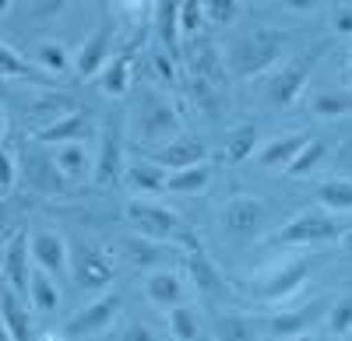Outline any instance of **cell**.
Listing matches in <instances>:
<instances>
[{
  "label": "cell",
  "instance_id": "6da1fadb",
  "mask_svg": "<svg viewBox=\"0 0 352 341\" xmlns=\"http://www.w3.org/2000/svg\"><path fill=\"white\" fill-rule=\"evenodd\" d=\"M292 32L275 25H257L250 32H243L236 43L229 46V71L236 74L240 81H250L257 74H268L285 60V49H289Z\"/></svg>",
  "mask_w": 352,
  "mask_h": 341
},
{
  "label": "cell",
  "instance_id": "7a4b0ae2",
  "mask_svg": "<svg viewBox=\"0 0 352 341\" xmlns=\"http://www.w3.org/2000/svg\"><path fill=\"white\" fill-rule=\"evenodd\" d=\"M331 46H335V39H324V43H314L310 49H300L296 56H285V60L268 74V81H264V99L275 109H292L303 99L310 74L331 53Z\"/></svg>",
  "mask_w": 352,
  "mask_h": 341
},
{
  "label": "cell",
  "instance_id": "3957f363",
  "mask_svg": "<svg viewBox=\"0 0 352 341\" xmlns=\"http://www.w3.org/2000/svg\"><path fill=\"white\" fill-rule=\"evenodd\" d=\"M317 261H320L317 253L285 257V261H278V264H272V268L257 271L254 278L240 281V289H243L250 299H257V303H282V299L296 296V292L307 285V278L314 274Z\"/></svg>",
  "mask_w": 352,
  "mask_h": 341
},
{
  "label": "cell",
  "instance_id": "277c9868",
  "mask_svg": "<svg viewBox=\"0 0 352 341\" xmlns=\"http://www.w3.org/2000/svg\"><path fill=\"white\" fill-rule=\"evenodd\" d=\"M184 64L190 74V89L197 106L219 109L226 99V56L212 39H190V53H184Z\"/></svg>",
  "mask_w": 352,
  "mask_h": 341
},
{
  "label": "cell",
  "instance_id": "5b68a950",
  "mask_svg": "<svg viewBox=\"0 0 352 341\" xmlns=\"http://www.w3.org/2000/svg\"><path fill=\"white\" fill-rule=\"evenodd\" d=\"M124 218L134 225V233L144 236V239L173 243V246H180V250H187L190 243H197V236L184 225V218L176 215V211H169L166 204L134 197V201H127V208H124Z\"/></svg>",
  "mask_w": 352,
  "mask_h": 341
},
{
  "label": "cell",
  "instance_id": "8992f818",
  "mask_svg": "<svg viewBox=\"0 0 352 341\" xmlns=\"http://www.w3.org/2000/svg\"><path fill=\"white\" fill-rule=\"evenodd\" d=\"M349 233V225L324 211V208H307L300 215H292L289 222L278 225V233L272 236L275 246H303V250H314V246H324V243H338L342 236Z\"/></svg>",
  "mask_w": 352,
  "mask_h": 341
},
{
  "label": "cell",
  "instance_id": "52a82bcc",
  "mask_svg": "<svg viewBox=\"0 0 352 341\" xmlns=\"http://www.w3.org/2000/svg\"><path fill=\"white\" fill-rule=\"evenodd\" d=\"M124 169H127V124L124 117H106L99 124V148L92 158V180L96 187H116L124 180Z\"/></svg>",
  "mask_w": 352,
  "mask_h": 341
},
{
  "label": "cell",
  "instance_id": "ba28073f",
  "mask_svg": "<svg viewBox=\"0 0 352 341\" xmlns=\"http://www.w3.org/2000/svg\"><path fill=\"white\" fill-rule=\"evenodd\" d=\"M176 134H180V109L169 102V95L148 92L138 106V137L148 148H159Z\"/></svg>",
  "mask_w": 352,
  "mask_h": 341
},
{
  "label": "cell",
  "instance_id": "9c48e42d",
  "mask_svg": "<svg viewBox=\"0 0 352 341\" xmlns=\"http://www.w3.org/2000/svg\"><path fill=\"white\" fill-rule=\"evenodd\" d=\"M120 303L124 299L116 296V292H106V296L92 299L88 306L74 309V314L60 324V338L64 341H81V338H96V334L109 331L113 320H116V314H120Z\"/></svg>",
  "mask_w": 352,
  "mask_h": 341
},
{
  "label": "cell",
  "instance_id": "30bf717a",
  "mask_svg": "<svg viewBox=\"0 0 352 341\" xmlns=\"http://www.w3.org/2000/svg\"><path fill=\"white\" fill-rule=\"evenodd\" d=\"M71 274L81 289L88 292H99L106 289L109 281L116 278V264H113V253L99 243H78L71 246Z\"/></svg>",
  "mask_w": 352,
  "mask_h": 341
},
{
  "label": "cell",
  "instance_id": "8fae6325",
  "mask_svg": "<svg viewBox=\"0 0 352 341\" xmlns=\"http://www.w3.org/2000/svg\"><path fill=\"white\" fill-rule=\"evenodd\" d=\"M113 36H116V21H113V14L109 11H102V18H99V25L92 28V36H88L78 49H74V56H71V71L78 74V78H99V71L113 60Z\"/></svg>",
  "mask_w": 352,
  "mask_h": 341
},
{
  "label": "cell",
  "instance_id": "7c38bea8",
  "mask_svg": "<svg viewBox=\"0 0 352 341\" xmlns=\"http://www.w3.org/2000/svg\"><path fill=\"white\" fill-rule=\"evenodd\" d=\"M219 222H222V233H229L232 239H254V236L264 233V225H268V204H264L261 197L236 193L226 201Z\"/></svg>",
  "mask_w": 352,
  "mask_h": 341
},
{
  "label": "cell",
  "instance_id": "4fadbf2b",
  "mask_svg": "<svg viewBox=\"0 0 352 341\" xmlns=\"http://www.w3.org/2000/svg\"><path fill=\"white\" fill-rule=\"evenodd\" d=\"M28 257H32V268L43 271V274H56L64 278L71 271V246L60 233L53 229H36L32 236H28Z\"/></svg>",
  "mask_w": 352,
  "mask_h": 341
},
{
  "label": "cell",
  "instance_id": "5bb4252c",
  "mask_svg": "<svg viewBox=\"0 0 352 341\" xmlns=\"http://www.w3.org/2000/svg\"><path fill=\"white\" fill-rule=\"evenodd\" d=\"M144 158L155 162L159 169H166V173H176V169L208 162V148H204V141L194 137V134H176L173 141H166V145L148 148V155H144Z\"/></svg>",
  "mask_w": 352,
  "mask_h": 341
},
{
  "label": "cell",
  "instance_id": "9a60e30c",
  "mask_svg": "<svg viewBox=\"0 0 352 341\" xmlns=\"http://www.w3.org/2000/svg\"><path fill=\"white\" fill-rule=\"evenodd\" d=\"M88 137H99V120L92 109H74L71 117L32 134L36 145H85Z\"/></svg>",
  "mask_w": 352,
  "mask_h": 341
},
{
  "label": "cell",
  "instance_id": "2e32d148",
  "mask_svg": "<svg viewBox=\"0 0 352 341\" xmlns=\"http://www.w3.org/2000/svg\"><path fill=\"white\" fill-rule=\"evenodd\" d=\"M180 261H184V271H187V278L194 281V289L201 292V296H222L226 292V278L219 274V268H215V261L204 253V246H201V239L197 243H190L184 253H180Z\"/></svg>",
  "mask_w": 352,
  "mask_h": 341
},
{
  "label": "cell",
  "instance_id": "e0dca14e",
  "mask_svg": "<svg viewBox=\"0 0 352 341\" xmlns=\"http://www.w3.org/2000/svg\"><path fill=\"white\" fill-rule=\"evenodd\" d=\"M25 187L32 193H39V197H56V193L67 190V183H64L60 173H56L50 152H43V148L25 152Z\"/></svg>",
  "mask_w": 352,
  "mask_h": 341
},
{
  "label": "cell",
  "instance_id": "ac0fdd59",
  "mask_svg": "<svg viewBox=\"0 0 352 341\" xmlns=\"http://www.w3.org/2000/svg\"><path fill=\"white\" fill-rule=\"evenodd\" d=\"M152 28L159 36V49L166 56H173L176 64H184V36H180V4L162 0L152 4Z\"/></svg>",
  "mask_w": 352,
  "mask_h": 341
},
{
  "label": "cell",
  "instance_id": "d6986e66",
  "mask_svg": "<svg viewBox=\"0 0 352 341\" xmlns=\"http://www.w3.org/2000/svg\"><path fill=\"white\" fill-rule=\"evenodd\" d=\"M320 314H328V303L324 299H317L310 306H300V309H285V314H272L268 320H264V331L275 334V338H296V334H310L314 320Z\"/></svg>",
  "mask_w": 352,
  "mask_h": 341
},
{
  "label": "cell",
  "instance_id": "ffe728a7",
  "mask_svg": "<svg viewBox=\"0 0 352 341\" xmlns=\"http://www.w3.org/2000/svg\"><path fill=\"white\" fill-rule=\"evenodd\" d=\"M4 285H11L14 292H28V281H32V257H28V236L14 233L4 246Z\"/></svg>",
  "mask_w": 352,
  "mask_h": 341
},
{
  "label": "cell",
  "instance_id": "44dd1931",
  "mask_svg": "<svg viewBox=\"0 0 352 341\" xmlns=\"http://www.w3.org/2000/svg\"><path fill=\"white\" fill-rule=\"evenodd\" d=\"M310 141V134L303 130H292V134H282V137H272V141H264V145L254 152V162L261 169H285L292 158L300 155V148Z\"/></svg>",
  "mask_w": 352,
  "mask_h": 341
},
{
  "label": "cell",
  "instance_id": "7402d4cb",
  "mask_svg": "<svg viewBox=\"0 0 352 341\" xmlns=\"http://www.w3.org/2000/svg\"><path fill=\"white\" fill-rule=\"evenodd\" d=\"M0 324L8 327V334L14 341H36L32 314H28V306L21 303V296L11 285H0Z\"/></svg>",
  "mask_w": 352,
  "mask_h": 341
},
{
  "label": "cell",
  "instance_id": "603a6c76",
  "mask_svg": "<svg viewBox=\"0 0 352 341\" xmlns=\"http://www.w3.org/2000/svg\"><path fill=\"white\" fill-rule=\"evenodd\" d=\"M120 250H124V257L131 264H138V268H155V264L173 261V257H180V253H184L180 246H173V243H155V239H144L138 233L124 236Z\"/></svg>",
  "mask_w": 352,
  "mask_h": 341
},
{
  "label": "cell",
  "instance_id": "cb8c5ba5",
  "mask_svg": "<svg viewBox=\"0 0 352 341\" xmlns=\"http://www.w3.org/2000/svg\"><path fill=\"white\" fill-rule=\"evenodd\" d=\"M99 92L109 95V99H124L131 92V81H134V46H127L120 56H113V60L99 71Z\"/></svg>",
  "mask_w": 352,
  "mask_h": 341
},
{
  "label": "cell",
  "instance_id": "d4e9b609",
  "mask_svg": "<svg viewBox=\"0 0 352 341\" xmlns=\"http://www.w3.org/2000/svg\"><path fill=\"white\" fill-rule=\"evenodd\" d=\"M74 109H81L78 106V99L74 95H56V92H43L32 106H28V124H32V134L36 130H46V127H53L56 120H64V117H71Z\"/></svg>",
  "mask_w": 352,
  "mask_h": 341
},
{
  "label": "cell",
  "instance_id": "484cf974",
  "mask_svg": "<svg viewBox=\"0 0 352 341\" xmlns=\"http://www.w3.org/2000/svg\"><path fill=\"white\" fill-rule=\"evenodd\" d=\"M166 169H159L155 162H148V158H138V162H127V169H124V183L141 197V201H152L155 193H162L166 190Z\"/></svg>",
  "mask_w": 352,
  "mask_h": 341
},
{
  "label": "cell",
  "instance_id": "4316f807",
  "mask_svg": "<svg viewBox=\"0 0 352 341\" xmlns=\"http://www.w3.org/2000/svg\"><path fill=\"white\" fill-rule=\"evenodd\" d=\"M144 296H148L155 306H162V309H173V306L184 303L187 289H184V278L180 274L162 268V271H152L148 278H144Z\"/></svg>",
  "mask_w": 352,
  "mask_h": 341
},
{
  "label": "cell",
  "instance_id": "83f0119b",
  "mask_svg": "<svg viewBox=\"0 0 352 341\" xmlns=\"http://www.w3.org/2000/svg\"><path fill=\"white\" fill-rule=\"evenodd\" d=\"M53 165H56V173L64 176V183H81L92 176V155H88L85 145H56L53 152Z\"/></svg>",
  "mask_w": 352,
  "mask_h": 341
},
{
  "label": "cell",
  "instance_id": "f1b7e54d",
  "mask_svg": "<svg viewBox=\"0 0 352 341\" xmlns=\"http://www.w3.org/2000/svg\"><path fill=\"white\" fill-rule=\"evenodd\" d=\"M310 113L320 120H349L352 117V89H320L310 95Z\"/></svg>",
  "mask_w": 352,
  "mask_h": 341
},
{
  "label": "cell",
  "instance_id": "f546056e",
  "mask_svg": "<svg viewBox=\"0 0 352 341\" xmlns=\"http://www.w3.org/2000/svg\"><path fill=\"white\" fill-rule=\"evenodd\" d=\"M257 148H261V130H257V124H240V127L226 130V137H222L226 162H247V158H254Z\"/></svg>",
  "mask_w": 352,
  "mask_h": 341
},
{
  "label": "cell",
  "instance_id": "4dcf8cb0",
  "mask_svg": "<svg viewBox=\"0 0 352 341\" xmlns=\"http://www.w3.org/2000/svg\"><path fill=\"white\" fill-rule=\"evenodd\" d=\"M314 193H317V204L324 211H331V215H349L352 211V180H345V176L317 183Z\"/></svg>",
  "mask_w": 352,
  "mask_h": 341
},
{
  "label": "cell",
  "instance_id": "1f68e13d",
  "mask_svg": "<svg viewBox=\"0 0 352 341\" xmlns=\"http://www.w3.org/2000/svg\"><path fill=\"white\" fill-rule=\"evenodd\" d=\"M212 341H261V331L243 314H222L212 324Z\"/></svg>",
  "mask_w": 352,
  "mask_h": 341
},
{
  "label": "cell",
  "instance_id": "d6a6232c",
  "mask_svg": "<svg viewBox=\"0 0 352 341\" xmlns=\"http://www.w3.org/2000/svg\"><path fill=\"white\" fill-rule=\"evenodd\" d=\"M324 158H328V145L320 137H310L307 145L300 148V155L285 165V176L289 180H307V176H314L317 169L324 165Z\"/></svg>",
  "mask_w": 352,
  "mask_h": 341
},
{
  "label": "cell",
  "instance_id": "836d02e7",
  "mask_svg": "<svg viewBox=\"0 0 352 341\" xmlns=\"http://www.w3.org/2000/svg\"><path fill=\"white\" fill-rule=\"evenodd\" d=\"M4 78H18V81H39V84H46V81H53V78H46L36 64H28L25 56L14 49V46H8V43H0V81Z\"/></svg>",
  "mask_w": 352,
  "mask_h": 341
},
{
  "label": "cell",
  "instance_id": "e575fe53",
  "mask_svg": "<svg viewBox=\"0 0 352 341\" xmlns=\"http://www.w3.org/2000/svg\"><path fill=\"white\" fill-rule=\"evenodd\" d=\"M208 183H212V165L208 162L176 169V173L166 176V190L169 193H201V190H208Z\"/></svg>",
  "mask_w": 352,
  "mask_h": 341
},
{
  "label": "cell",
  "instance_id": "d590c367",
  "mask_svg": "<svg viewBox=\"0 0 352 341\" xmlns=\"http://www.w3.org/2000/svg\"><path fill=\"white\" fill-rule=\"evenodd\" d=\"M28 299H32V309L36 314H56V306H60V289H56V281L43 271L32 268V281H28Z\"/></svg>",
  "mask_w": 352,
  "mask_h": 341
},
{
  "label": "cell",
  "instance_id": "8d00e7d4",
  "mask_svg": "<svg viewBox=\"0 0 352 341\" xmlns=\"http://www.w3.org/2000/svg\"><path fill=\"white\" fill-rule=\"evenodd\" d=\"M166 314H169L166 320H169L173 341H197V338H201V314H197V306L180 303V306L166 309Z\"/></svg>",
  "mask_w": 352,
  "mask_h": 341
},
{
  "label": "cell",
  "instance_id": "74e56055",
  "mask_svg": "<svg viewBox=\"0 0 352 341\" xmlns=\"http://www.w3.org/2000/svg\"><path fill=\"white\" fill-rule=\"evenodd\" d=\"M32 64H36L46 78H64V74L71 71V53H67V46H60V43H39Z\"/></svg>",
  "mask_w": 352,
  "mask_h": 341
},
{
  "label": "cell",
  "instance_id": "f35d334b",
  "mask_svg": "<svg viewBox=\"0 0 352 341\" xmlns=\"http://www.w3.org/2000/svg\"><path fill=\"white\" fill-rule=\"evenodd\" d=\"M324 324H328V334H331V338H345V334L352 331V292L342 296V299H335V303L328 306Z\"/></svg>",
  "mask_w": 352,
  "mask_h": 341
},
{
  "label": "cell",
  "instance_id": "ab89813d",
  "mask_svg": "<svg viewBox=\"0 0 352 341\" xmlns=\"http://www.w3.org/2000/svg\"><path fill=\"white\" fill-rule=\"evenodd\" d=\"M204 0H184L180 4V36L197 39V32L204 28Z\"/></svg>",
  "mask_w": 352,
  "mask_h": 341
},
{
  "label": "cell",
  "instance_id": "60d3db41",
  "mask_svg": "<svg viewBox=\"0 0 352 341\" xmlns=\"http://www.w3.org/2000/svg\"><path fill=\"white\" fill-rule=\"evenodd\" d=\"M240 8L243 4H236V0H204V18L219 28H226L240 18Z\"/></svg>",
  "mask_w": 352,
  "mask_h": 341
},
{
  "label": "cell",
  "instance_id": "b9f144b4",
  "mask_svg": "<svg viewBox=\"0 0 352 341\" xmlns=\"http://www.w3.org/2000/svg\"><path fill=\"white\" fill-rule=\"evenodd\" d=\"M152 71H155V78L166 84V89H180V64H176L173 56H166L162 49L152 53Z\"/></svg>",
  "mask_w": 352,
  "mask_h": 341
},
{
  "label": "cell",
  "instance_id": "7bdbcfd3",
  "mask_svg": "<svg viewBox=\"0 0 352 341\" xmlns=\"http://www.w3.org/2000/svg\"><path fill=\"white\" fill-rule=\"evenodd\" d=\"M14 183H18V162L11 152L0 148V197H8L14 190Z\"/></svg>",
  "mask_w": 352,
  "mask_h": 341
},
{
  "label": "cell",
  "instance_id": "ee69618b",
  "mask_svg": "<svg viewBox=\"0 0 352 341\" xmlns=\"http://www.w3.org/2000/svg\"><path fill=\"white\" fill-rule=\"evenodd\" d=\"M116 341H159V338L152 334V327H144L141 320H127L120 327V334H116Z\"/></svg>",
  "mask_w": 352,
  "mask_h": 341
},
{
  "label": "cell",
  "instance_id": "f6af8a7d",
  "mask_svg": "<svg viewBox=\"0 0 352 341\" xmlns=\"http://www.w3.org/2000/svg\"><path fill=\"white\" fill-rule=\"evenodd\" d=\"M64 8H67L64 0H46V4H28V14L32 18H56Z\"/></svg>",
  "mask_w": 352,
  "mask_h": 341
},
{
  "label": "cell",
  "instance_id": "bcb514c9",
  "mask_svg": "<svg viewBox=\"0 0 352 341\" xmlns=\"http://www.w3.org/2000/svg\"><path fill=\"white\" fill-rule=\"evenodd\" d=\"M335 32L338 36H352V4L335 8Z\"/></svg>",
  "mask_w": 352,
  "mask_h": 341
},
{
  "label": "cell",
  "instance_id": "7dc6e473",
  "mask_svg": "<svg viewBox=\"0 0 352 341\" xmlns=\"http://www.w3.org/2000/svg\"><path fill=\"white\" fill-rule=\"evenodd\" d=\"M338 81H342V89H352V46H349L345 60H342V67H338Z\"/></svg>",
  "mask_w": 352,
  "mask_h": 341
},
{
  "label": "cell",
  "instance_id": "c3c4849f",
  "mask_svg": "<svg viewBox=\"0 0 352 341\" xmlns=\"http://www.w3.org/2000/svg\"><path fill=\"white\" fill-rule=\"evenodd\" d=\"M0 236H8V239L14 236V233H11V208H8V201L0 204Z\"/></svg>",
  "mask_w": 352,
  "mask_h": 341
},
{
  "label": "cell",
  "instance_id": "681fc988",
  "mask_svg": "<svg viewBox=\"0 0 352 341\" xmlns=\"http://www.w3.org/2000/svg\"><path fill=\"white\" fill-rule=\"evenodd\" d=\"M282 8H289V11H300V14H307V11H314V8H320V4H314V0H285Z\"/></svg>",
  "mask_w": 352,
  "mask_h": 341
},
{
  "label": "cell",
  "instance_id": "f907efd6",
  "mask_svg": "<svg viewBox=\"0 0 352 341\" xmlns=\"http://www.w3.org/2000/svg\"><path fill=\"white\" fill-rule=\"evenodd\" d=\"M342 250H345V253H349V257H352V229H349V233L342 236Z\"/></svg>",
  "mask_w": 352,
  "mask_h": 341
},
{
  "label": "cell",
  "instance_id": "816d5d0a",
  "mask_svg": "<svg viewBox=\"0 0 352 341\" xmlns=\"http://www.w3.org/2000/svg\"><path fill=\"white\" fill-rule=\"evenodd\" d=\"M4 130H8V113L0 109V137H4Z\"/></svg>",
  "mask_w": 352,
  "mask_h": 341
},
{
  "label": "cell",
  "instance_id": "f5cc1de1",
  "mask_svg": "<svg viewBox=\"0 0 352 341\" xmlns=\"http://www.w3.org/2000/svg\"><path fill=\"white\" fill-rule=\"evenodd\" d=\"M8 8H14V4H11V0H0V18H4V14H8Z\"/></svg>",
  "mask_w": 352,
  "mask_h": 341
},
{
  "label": "cell",
  "instance_id": "db71d44e",
  "mask_svg": "<svg viewBox=\"0 0 352 341\" xmlns=\"http://www.w3.org/2000/svg\"><path fill=\"white\" fill-rule=\"evenodd\" d=\"M285 341H317V338H310V334H296V338H285Z\"/></svg>",
  "mask_w": 352,
  "mask_h": 341
},
{
  "label": "cell",
  "instance_id": "11a10c76",
  "mask_svg": "<svg viewBox=\"0 0 352 341\" xmlns=\"http://www.w3.org/2000/svg\"><path fill=\"white\" fill-rule=\"evenodd\" d=\"M0 341H14V338L8 334V327H4V324H0Z\"/></svg>",
  "mask_w": 352,
  "mask_h": 341
}]
</instances>
